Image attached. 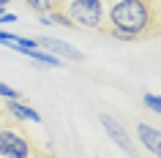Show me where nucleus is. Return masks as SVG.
Masks as SVG:
<instances>
[{
	"label": "nucleus",
	"instance_id": "1",
	"mask_svg": "<svg viewBox=\"0 0 161 158\" xmlns=\"http://www.w3.org/2000/svg\"><path fill=\"white\" fill-rule=\"evenodd\" d=\"M101 33L118 41H139L161 33V0H107Z\"/></svg>",
	"mask_w": 161,
	"mask_h": 158
},
{
	"label": "nucleus",
	"instance_id": "2",
	"mask_svg": "<svg viewBox=\"0 0 161 158\" xmlns=\"http://www.w3.org/2000/svg\"><path fill=\"white\" fill-rule=\"evenodd\" d=\"M41 150L33 144L30 133L22 128V120L17 117H0V155L3 158H27L38 155Z\"/></svg>",
	"mask_w": 161,
	"mask_h": 158
},
{
	"label": "nucleus",
	"instance_id": "3",
	"mask_svg": "<svg viewBox=\"0 0 161 158\" xmlns=\"http://www.w3.org/2000/svg\"><path fill=\"white\" fill-rule=\"evenodd\" d=\"M60 11L82 30H104L107 25V0H63Z\"/></svg>",
	"mask_w": 161,
	"mask_h": 158
},
{
	"label": "nucleus",
	"instance_id": "4",
	"mask_svg": "<svg viewBox=\"0 0 161 158\" xmlns=\"http://www.w3.org/2000/svg\"><path fill=\"white\" fill-rule=\"evenodd\" d=\"M101 125H104V131H107V136H109L115 144H118L120 150H126L128 155H134L136 150H134V144H131V136H128V131H126V125L120 123L118 117H112L109 112H101Z\"/></svg>",
	"mask_w": 161,
	"mask_h": 158
},
{
	"label": "nucleus",
	"instance_id": "5",
	"mask_svg": "<svg viewBox=\"0 0 161 158\" xmlns=\"http://www.w3.org/2000/svg\"><path fill=\"white\" fill-rule=\"evenodd\" d=\"M36 46H41V49H49V52H55L58 57H63V60H71V63H82V60H85V55H82L79 49H74L71 44L60 41V38L38 35V38H36Z\"/></svg>",
	"mask_w": 161,
	"mask_h": 158
},
{
	"label": "nucleus",
	"instance_id": "6",
	"mask_svg": "<svg viewBox=\"0 0 161 158\" xmlns=\"http://www.w3.org/2000/svg\"><path fill=\"white\" fill-rule=\"evenodd\" d=\"M136 136H139V142H142V147L147 150V153L161 155V131L158 128H153V125H147V123H139L136 125Z\"/></svg>",
	"mask_w": 161,
	"mask_h": 158
},
{
	"label": "nucleus",
	"instance_id": "7",
	"mask_svg": "<svg viewBox=\"0 0 161 158\" xmlns=\"http://www.w3.org/2000/svg\"><path fill=\"white\" fill-rule=\"evenodd\" d=\"M8 115H14L17 120H27V123H41V115L36 112V109H30L27 104H22V101H8Z\"/></svg>",
	"mask_w": 161,
	"mask_h": 158
},
{
	"label": "nucleus",
	"instance_id": "8",
	"mask_svg": "<svg viewBox=\"0 0 161 158\" xmlns=\"http://www.w3.org/2000/svg\"><path fill=\"white\" fill-rule=\"evenodd\" d=\"M25 55H27V57H33L36 63H41V66H49V68L63 66V57H58V55H49V52H41V46H33V49H27Z\"/></svg>",
	"mask_w": 161,
	"mask_h": 158
},
{
	"label": "nucleus",
	"instance_id": "9",
	"mask_svg": "<svg viewBox=\"0 0 161 158\" xmlns=\"http://www.w3.org/2000/svg\"><path fill=\"white\" fill-rule=\"evenodd\" d=\"M25 3H27V8H33L36 14H49V11L60 8L58 0H25Z\"/></svg>",
	"mask_w": 161,
	"mask_h": 158
},
{
	"label": "nucleus",
	"instance_id": "10",
	"mask_svg": "<svg viewBox=\"0 0 161 158\" xmlns=\"http://www.w3.org/2000/svg\"><path fill=\"white\" fill-rule=\"evenodd\" d=\"M142 104L150 112H156V115H161V95H153V93H145L142 95Z\"/></svg>",
	"mask_w": 161,
	"mask_h": 158
},
{
	"label": "nucleus",
	"instance_id": "11",
	"mask_svg": "<svg viewBox=\"0 0 161 158\" xmlns=\"http://www.w3.org/2000/svg\"><path fill=\"white\" fill-rule=\"evenodd\" d=\"M0 95H3L6 101H17V98H22V93L14 90V87H8L6 82H0Z\"/></svg>",
	"mask_w": 161,
	"mask_h": 158
},
{
	"label": "nucleus",
	"instance_id": "12",
	"mask_svg": "<svg viewBox=\"0 0 161 158\" xmlns=\"http://www.w3.org/2000/svg\"><path fill=\"white\" fill-rule=\"evenodd\" d=\"M0 22H6V25H11V22H17V17H14V14H0Z\"/></svg>",
	"mask_w": 161,
	"mask_h": 158
},
{
	"label": "nucleus",
	"instance_id": "13",
	"mask_svg": "<svg viewBox=\"0 0 161 158\" xmlns=\"http://www.w3.org/2000/svg\"><path fill=\"white\" fill-rule=\"evenodd\" d=\"M8 3H11V0H0V11L6 8V6H8Z\"/></svg>",
	"mask_w": 161,
	"mask_h": 158
},
{
	"label": "nucleus",
	"instance_id": "14",
	"mask_svg": "<svg viewBox=\"0 0 161 158\" xmlns=\"http://www.w3.org/2000/svg\"><path fill=\"white\" fill-rule=\"evenodd\" d=\"M0 117H3V106H0Z\"/></svg>",
	"mask_w": 161,
	"mask_h": 158
},
{
	"label": "nucleus",
	"instance_id": "15",
	"mask_svg": "<svg viewBox=\"0 0 161 158\" xmlns=\"http://www.w3.org/2000/svg\"><path fill=\"white\" fill-rule=\"evenodd\" d=\"M58 3H63V0H58Z\"/></svg>",
	"mask_w": 161,
	"mask_h": 158
}]
</instances>
